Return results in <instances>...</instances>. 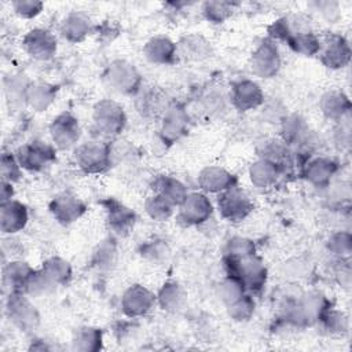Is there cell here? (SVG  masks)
Listing matches in <instances>:
<instances>
[{
	"mask_svg": "<svg viewBox=\"0 0 352 352\" xmlns=\"http://www.w3.org/2000/svg\"><path fill=\"white\" fill-rule=\"evenodd\" d=\"M331 302L319 292L304 293L300 298L286 304L283 320L296 327H307L319 322Z\"/></svg>",
	"mask_w": 352,
	"mask_h": 352,
	"instance_id": "6da1fadb",
	"label": "cell"
},
{
	"mask_svg": "<svg viewBox=\"0 0 352 352\" xmlns=\"http://www.w3.org/2000/svg\"><path fill=\"white\" fill-rule=\"evenodd\" d=\"M224 268L227 275L236 278L248 293H260L267 282V267L263 260L257 256H249L245 258L223 257Z\"/></svg>",
	"mask_w": 352,
	"mask_h": 352,
	"instance_id": "7a4b0ae2",
	"label": "cell"
},
{
	"mask_svg": "<svg viewBox=\"0 0 352 352\" xmlns=\"http://www.w3.org/2000/svg\"><path fill=\"white\" fill-rule=\"evenodd\" d=\"M126 125L124 107L111 99H102L92 110V128L99 139H113L118 136Z\"/></svg>",
	"mask_w": 352,
	"mask_h": 352,
	"instance_id": "3957f363",
	"label": "cell"
},
{
	"mask_svg": "<svg viewBox=\"0 0 352 352\" xmlns=\"http://www.w3.org/2000/svg\"><path fill=\"white\" fill-rule=\"evenodd\" d=\"M110 161L111 147L104 139H91L74 148V162L84 173H102L110 166Z\"/></svg>",
	"mask_w": 352,
	"mask_h": 352,
	"instance_id": "277c9868",
	"label": "cell"
},
{
	"mask_svg": "<svg viewBox=\"0 0 352 352\" xmlns=\"http://www.w3.org/2000/svg\"><path fill=\"white\" fill-rule=\"evenodd\" d=\"M103 80L110 89L121 95L135 96L143 87L139 70L126 59L111 60L103 72Z\"/></svg>",
	"mask_w": 352,
	"mask_h": 352,
	"instance_id": "5b68a950",
	"label": "cell"
},
{
	"mask_svg": "<svg viewBox=\"0 0 352 352\" xmlns=\"http://www.w3.org/2000/svg\"><path fill=\"white\" fill-rule=\"evenodd\" d=\"M6 314L21 331L30 333L40 324V314L23 292H10L6 300Z\"/></svg>",
	"mask_w": 352,
	"mask_h": 352,
	"instance_id": "8992f818",
	"label": "cell"
},
{
	"mask_svg": "<svg viewBox=\"0 0 352 352\" xmlns=\"http://www.w3.org/2000/svg\"><path fill=\"white\" fill-rule=\"evenodd\" d=\"M15 157L22 169L29 172H41L56 160V147L40 139L19 146Z\"/></svg>",
	"mask_w": 352,
	"mask_h": 352,
	"instance_id": "52a82bcc",
	"label": "cell"
},
{
	"mask_svg": "<svg viewBox=\"0 0 352 352\" xmlns=\"http://www.w3.org/2000/svg\"><path fill=\"white\" fill-rule=\"evenodd\" d=\"M190 114L180 102H170L161 116L160 135L164 143L172 144L188 133Z\"/></svg>",
	"mask_w": 352,
	"mask_h": 352,
	"instance_id": "ba28073f",
	"label": "cell"
},
{
	"mask_svg": "<svg viewBox=\"0 0 352 352\" xmlns=\"http://www.w3.org/2000/svg\"><path fill=\"white\" fill-rule=\"evenodd\" d=\"M280 65L282 59L276 41L270 37L263 38L250 56L252 73L260 78H272L279 73Z\"/></svg>",
	"mask_w": 352,
	"mask_h": 352,
	"instance_id": "9c48e42d",
	"label": "cell"
},
{
	"mask_svg": "<svg viewBox=\"0 0 352 352\" xmlns=\"http://www.w3.org/2000/svg\"><path fill=\"white\" fill-rule=\"evenodd\" d=\"M253 201L249 194L238 186L219 194L217 209L224 220L238 223L245 220L253 212Z\"/></svg>",
	"mask_w": 352,
	"mask_h": 352,
	"instance_id": "30bf717a",
	"label": "cell"
},
{
	"mask_svg": "<svg viewBox=\"0 0 352 352\" xmlns=\"http://www.w3.org/2000/svg\"><path fill=\"white\" fill-rule=\"evenodd\" d=\"M50 136L52 144L59 150H69L77 146L81 136V126L70 111H63L58 114L50 124Z\"/></svg>",
	"mask_w": 352,
	"mask_h": 352,
	"instance_id": "8fae6325",
	"label": "cell"
},
{
	"mask_svg": "<svg viewBox=\"0 0 352 352\" xmlns=\"http://www.w3.org/2000/svg\"><path fill=\"white\" fill-rule=\"evenodd\" d=\"M22 48L36 60H50L58 51V40L51 30L34 28L23 36Z\"/></svg>",
	"mask_w": 352,
	"mask_h": 352,
	"instance_id": "7c38bea8",
	"label": "cell"
},
{
	"mask_svg": "<svg viewBox=\"0 0 352 352\" xmlns=\"http://www.w3.org/2000/svg\"><path fill=\"white\" fill-rule=\"evenodd\" d=\"M213 213V206L210 199L208 198L206 192H188L183 204L179 206L177 219L179 221L186 226H199L209 220Z\"/></svg>",
	"mask_w": 352,
	"mask_h": 352,
	"instance_id": "4fadbf2b",
	"label": "cell"
},
{
	"mask_svg": "<svg viewBox=\"0 0 352 352\" xmlns=\"http://www.w3.org/2000/svg\"><path fill=\"white\" fill-rule=\"evenodd\" d=\"M157 296L143 285H131L121 296V311L135 319L147 315L155 305Z\"/></svg>",
	"mask_w": 352,
	"mask_h": 352,
	"instance_id": "5bb4252c",
	"label": "cell"
},
{
	"mask_svg": "<svg viewBox=\"0 0 352 352\" xmlns=\"http://www.w3.org/2000/svg\"><path fill=\"white\" fill-rule=\"evenodd\" d=\"M230 102L238 111H249L264 103V92L261 87L250 78H239L231 82Z\"/></svg>",
	"mask_w": 352,
	"mask_h": 352,
	"instance_id": "9a60e30c",
	"label": "cell"
},
{
	"mask_svg": "<svg viewBox=\"0 0 352 352\" xmlns=\"http://www.w3.org/2000/svg\"><path fill=\"white\" fill-rule=\"evenodd\" d=\"M319 58L326 67L333 70L348 66L351 60V47L348 40L341 34H327L324 40L320 41Z\"/></svg>",
	"mask_w": 352,
	"mask_h": 352,
	"instance_id": "2e32d148",
	"label": "cell"
},
{
	"mask_svg": "<svg viewBox=\"0 0 352 352\" xmlns=\"http://www.w3.org/2000/svg\"><path fill=\"white\" fill-rule=\"evenodd\" d=\"M100 205L104 208L106 223L110 231L118 236L128 235L136 223V213L118 199L110 197L102 199Z\"/></svg>",
	"mask_w": 352,
	"mask_h": 352,
	"instance_id": "e0dca14e",
	"label": "cell"
},
{
	"mask_svg": "<svg viewBox=\"0 0 352 352\" xmlns=\"http://www.w3.org/2000/svg\"><path fill=\"white\" fill-rule=\"evenodd\" d=\"M340 165L330 157L308 158L301 166V176L312 186L326 188L331 184L333 177L337 175Z\"/></svg>",
	"mask_w": 352,
	"mask_h": 352,
	"instance_id": "ac0fdd59",
	"label": "cell"
},
{
	"mask_svg": "<svg viewBox=\"0 0 352 352\" xmlns=\"http://www.w3.org/2000/svg\"><path fill=\"white\" fill-rule=\"evenodd\" d=\"M48 209L58 223L69 226L77 221L87 212V205L74 194L65 191L56 194L50 201Z\"/></svg>",
	"mask_w": 352,
	"mask_h": 352,
	"instance_id": "d6986e66",
	"label": "cell"
},
{
	"mask_svg": "<svg viewBox=\"0 0 352 352\" xmlns=\"http://www.w3.org/2000/svg\"><path fill=\"white\" fill-rule=\"evenodd\" d=\"M170 100L158 87H142L135 95V107L144 118H157L162 116Z\"/></svg>",
	"mask_w": 352,
	"mask_h": 352,
	"instance_id": "ffe728a7",
	"label": "cell"
},
{
	"mask_svg": "<svg viewBox=\"0 0 352 352\" xmlns=\"http://www.w3.org/2000/svg\"><path fill=\"white\" fill-rule=\"evenodd\" d=\"M146 59L153 65H175L179 58L177 44L168 36H154L143 47Z\"/></svg>",
	"mask_w": 352,
	"mask_h": 352,
	"instance_id": "44dd1931",
	"label": "cell"
},
{
	"mask_svg": "<svg viewBox=\"0 0 352 352\" xmlns=\"http://www.w3.org/2000/svg\"><path fill=\"white\" fill-rule=\"evenodd\" d=\"M236 183L238 179L235 175L217 165L205 166L198 173V186L204 192L209 194H220L228 188L235 187Z\"/></svg>",
	"mask_w": 352,
	"mask_h": 352,
	"instance_id": "7402d4cb",
	"label": "cell"
},
{
	"mask_svg": "<svg viewBox=\"0 0 352 352\" xmlns=\"http://www.w3.org/2000/svg\"><path fill=\"white\" fill-rule=\"evenodd\" d=\"M95 26L91 18L82 11L69 12L59 25L60 36L69 43H81L91 33H94Z\"/></svg>",
	"mask_w": 352,
	"mask_h": 352,
	"instance_id": "603a6c76",
	"label": "cell"
},
{
	"mask_svg": "<svg viewBox=\"0 0 352 352\" xmlns=\"http://www.w3.org/2000/svg\"><path fill=\"white\" fill-rule=\"evenodd\" d=\"M29 220V212L25 204L16 199L0 204V230L3 234H16L23 230Z\"/></svg>",
	"mask_w": 352,
	"mask_h": 352,
	"instance_id": "cb8c5ba5",
	"label": "cell"
},
{
	"mask_svg": "<svg viewBox=\"0 0 352 352\" xmlns=\"http://www.w3.org/2000/svg\"><path fill=\"white\" fill-rule=\"evenodd\" d=\"M151 190L155 194H160L166 201H169L173 206H180L186 197L188 195V190L183 182L173 176L158 175L151 182Z\"/></svg>",
	"mask_w": 352,
	"mask_h": 352,
	"instance_id": "d4e9b609",
	"label": "cell"
},
{
	"mask_svg": "<svg viewBox=\"0 0 352 352\" xmlns=\"http://www.w3.org/2000/svg\"><path fill=\"white\" fill-rule=\"evenodd\" d=\"M34 271L23 260H10L3 265V285L10 292H23Z\"/></svg>",
	"mask_w": 352,
	"mask_h": 352,
	"instance_id": "484cf974",
	"label": "cell"
},
{
	"mask_svg": "<svg viewBox=\"0 0 352 352\" xmlns=\"http://www.w3.org/2000/svg\"><path fill=\"white\" fill-rule=\"evenodd\" d=\"M322 114L330 121H341L351 113V100L341 91H327L319 99Z\"/></svg>",
	"mask_w": 352,
	"mask_h": 352,
	"instance_id": "4316f807",
	"label": "cell"
},
{
	"mask_svg": "<svg viewBox=\"0 0 352 352\" xmlns=\"http://www.w3.org/2000/svg\"><path fill=\"white\" fill-rule=\"evenodd\" d=\"M283 172V168L278 164L258 158L249 168V179L254 187L264 190L275 186Z\"/></svg>",
	"mask_w": 352,
	"mask_h": 352,
	"instance_id": "83f0119b",
	"label": "cell"
},
{
	"mask_svg": "<svg viewBox=\"0 0 352 352\" xmlns=\"http://www.w3.org/2000/svg\"><path fill=\"white\" fill-rule=\"evenodd\" d=\"M59 87L47 81H32L28 94L26 104L34 111H45L54 102L58 95Z\"/></svg>",
	"mask_w": 352,
	"mask_h": 352,
	"instance_id": "f1b7e54d",
	"label": "cell"
},
{
	"mask_svg": "<svg viewBox=\"0 0 352 352\" xmlns=\"http://www.w3.org/2000/svg\"><path fill=\"white\" fill-rule=\"evenodd\" d=\"M157 302L158 305L170 314H176L186 307L187 294L180 283L176 280H166L158 290Z\"/></svg>",
	"mask_w": 352,
	"mask_h": 352,
	"instance_id": "f546056e",
	"label": "cell"
},
{
	"mask_svg": "<svg viewBox=\"0 0 352 352\" xmlns=\"http://www.w3.org/2000/svg\"><path fill=\"white\" fill-rule=\"evenodd\" d=\"M179 55L188 60H204L212 55V45L202 34L191 33L180 38L177 44Z\"/></svg>",
	"mask_w": 352,
	"mask_h": 352,
	"instance_id": "4dcf8cb0",
	"label": "cell"
},
{
	"mask_svg": "<svg viewBox=\"0 0 352 352\" xmlns=\"http://www.w3.org/2000/svg\"><path fill=\"white\" fill-rule=\"evenodd\" d=\"M258 157L268 160L274 164H278L279 166L286 169L287 165L292 164V148L282 140V139H265L263 143L258 144Z\"/></svg>",
	"mask_w": 352,
	"mask_h": 352,
	"instance_id": "1f68e13d",
	"label": "cell"
},
{
	"mask_svg": "<svg viewBox=\"0 0 352 352\" xmlns=\"http://www.w3.org/2000/svg\"><path fill=\"white\" fill-rule=\"evenodd\" d=\"M103 346V331L94 326L78 327L72 337V349L78 352H98Z\"/></svg>",
	"mask_w": 352,
	"mask_h": 352,
	"instance_id": "d6a6232c",
	"label": "cell"
},
{
	"mask_svg": "<svg viewBox=\"0 0 352 352\" xmlns=\"http://www.w3.org/2000/svg\"><path fill=\"white\" fill-rule=\"evenodd\" d=\"M32 81L22 73H12L4 78V94L11 109H18L26 103L28 88Z\"/></svg>",
	"mask_w": 352,
	"mask_h": 352,
	"instance_id": "836d02e7",
	"label": "cell"
},
{
	"mask_svg": "<svg viewBox=\"0 0 352 352\" xmlns=\"http://www.w3.org/2000/svg\"><path fill=\"white\" fill-rule=\"evenodd\" d=\"M40 270L56 285L63 286L67 285L72 279V265L67 260L59 256H51L45 258L40 267Z\"/></svg>",
	"mask_w": 352,
	"mask_h": 352,
	"instance_id": "e575fe53",
	"label": "cell"
},
{
	"mask_svg": "<svg viewBox=\"0 0 352 352\" xmlns=\"http://www.w3.org/2000/svg\"><path fill=\"white\" fill-rule=\"evenodd\" d=\"M175 206L160 194L153 192L144 202V210L154 221H166L173 214Z\"/></svg>",
	"mask_w": 352,
	"mask_h": 352,
	"instance_id": "d590c367",
	"label": "cell"
},
{
	"mask_svg": "<svg viewBox=\"0 0 352 352\" xmlns=\"http://www.w3.org/2000/svg\"><path fill=\"white\" fill-rule=\"evenodd\" d=\"M323 330H326V333L329 334H334V336H340V334H345L348 331L349 327V320L348 316L341 312L334 309L333 307H330L319 319L318 322Z\"/></svg>",
	"mask_w": 352,
	"mask_h": 352,
	"instance_id": "8d00e7d4",
	"label": "cell"
},
{
	"mask_svg": "<svg viewBox=\"0 0 352 352\" xmlns=\"http://www.w3.org/2000/svg\"><path fill=\"white\" fill-rule=\"evenodd\" d=\"M226 308H227L228 316L232 320H235V322H246V320H249L253 316L254 308H256V302H254V298H253V296L250 293H245L243 296H241L238 300H235L234 302H231Z\"/></svg>",
	"mask_w": 352,
	"mask_h": 352,
	"instance_id": "74e56055",
	"label": "cell"
},
{
	"mask_svg": "<svg viewBox=\"0 0 352 352\" xmlns=\"http://www.w3.org/2000/svg\"><path fill=\"white\" fill-rule=\"evenodd\" d=\"M234 3L230 1H206L202 6V15L210 23H223L234 12Z\"/></svg>",
	"mask_w": 352,
	"mask_h": 352,
	"instance_id": "f35d334b",
	"label": "cell"
},
{
	"mask_svg": "<svg viewBox=\"0 0 352 352\" xmlns=\"http://www.w3.org/2000/svg\"><path fill=\"white\" fill-rule=\"evenodd\" d=\"M327 249L338 260H348L352 253V236L348 231H336L327 239Z\"/></svg>",
	"mask_w": 352,
	"mask_h": 352,
	"instance_id": "ab89813d",
	"label": "cell"
},
{
	"mask_svg": "<svg viewBox=\"0 0 352 352\" xmlns=\"http://www.w3.org/2000/svg\"><path fill=\"white\" fill-rule=\"evenodd\" d=\"M56 289V285L41 271L36 270L30 276L23 293L29 297H43L52 293Z\"/></svg>",
	"mask_w": 352,
	"mask_h": 352,
	"instance_id": "60d3db41",
	"label": "cell"
},
{
	"mask_svg": "<svg viewBox=\"0 0 352 352\" xmlns=\"http://www.w3.org/2000/svg\"><path fill=\"white\" fill-rule=\"evenodd\" d=\"M253 254H256V243L246 236H232L224 249V256L231 258H245Z\"/></svg>",
	"mask_w": 352,
	"mask_h": 352,
	"instance_id": "b9f144b4",
	"label": "cell"
},
{
	"mask_svg": "<svg viewBox=\"0 0 352 352\" xmlns=\"http://www.w3.org/2000/svg\"><path fill=\"white\" fill-rule=\"evenodd\" d=\"M217 293H219V297L223 301V304L227 307L248 292L236 278H234L231 275H226V278L220 282V285L217 287Z\"/></svg>",
	"mask_w": 352,
	"mask_h": 352,
	"instance_id": "7bdbcfd3",
	"label": "cell"
},
{
	"mask_svg": "<svg viewBox=\"0 0 352 352\" xmlns=\"http://www.w3.org/2000/svg\"><path fill=\"white\" fill-rule=\"evenodd\" d=\"M0 172L1 180H7L10 183H16L22 177V168L15 157V154L4 151L0 160Z\"/></svg>",
	"mask_w": 352,
	"mask_h": 352,
	"instance_id": "ee69618b",
	"label": "cell"
},
{
	"mask_svg": "<svg viewBox=\"0 0 352 352\" xmlns=\"http://www.w3.org/2000/svg\"><path fill=\"white\" fill-rule=\"evenodd\" d=\"M116 257V245L113 239L103 241L94 252V264L98 268H110Z\"/></svg>",
	"mask_w": 352,
	"mask_h": 352,
	"instance_id": "f6af8a7d",
	"label": "cell"
},
{
	"mask_svg": "<svg viewBox=\"0 0 352 352\" xmlns=\"http://www.w3.org/2000/svg\"><path fill=\"white\" fill-rule=\"evenodd\" d=\"M202 106L210 116H221L226 111V98L221 92L210 89L205 92L201 98Z\"/></svg>",
	"mask_w": 352,
	"mask_h": 352,
	"instance_id": "bcb514c9",
	"label": "cell"
},
{
	"mask_svg": "<svg viewBox=\"0 0 352 352\" xmlns=\"http://www.w3.org/2000/svg\"><path fill=\"white\" fill-rule=\"evenodd\" d=\"M11 7L18 16L30 19L37 16L43 11L44 4L37 0H14L11 3Z\"/></svg>",
	"mask_w": 352,
	"mask_h": 352,
	"instance_id": "7dc6e473",
	"label": "cell"
},
{
	"mask_svg": "<svg viewBox=\"0 0 352 352\" xmlns=\"http://www.w3.org/2000/svg\"><path fill=\"white\" fill-rule=\"evenodd\" d=\"M168 253L166 243L164 241H148L142 246V256L150 260H160L164 258Z\"/></svg>",
	"mask_w": 352,
	"mask_h": 352,
	"instance_id": "c3c4849f",
	"label": "cell"
},
{
	"mask_svg": "<svg viewBox=\"0 0 352 352\" xmlns=\"http://www.w3.org/2000/svg\"><path fill=\"white\" fill-rule=\"evenodd\" d=\"M314 6L316 7L318 11L322 12V15H324V16L329 18V19H333V16L338 14V6H337V3L316 1V3H314Z\"/></svg>",
	"mask_w": 352,
	"mask_h": 352,
	"instance_id": "681fc988",
	"label": "cell"
},
{
	"mask_svg": "<svg viewBox=\"0 0 352 352\" xmlns=\"http://www.w3.org/2000/svg\"><path fill=\"white\" fill-rule=\"evenodd\" d=\"M12 197H14V183L1 180V183H0V204L14 199Z\"/></svg>",
	"mask_w": 352,
	"mask_h": 352,
	"instance_id": "f907efd6",
	"label": "cell"
}]
</instances>
